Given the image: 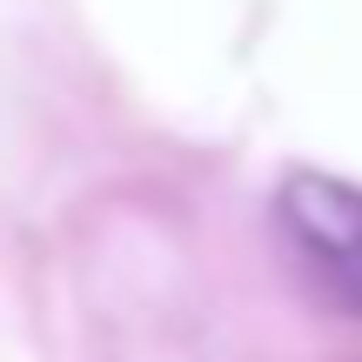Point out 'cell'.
<instances>
[{"mask_svg":"<svg viewBox=\"0 0 362 362\" xmlns=\"http://www.w3.org/2000/svg\"><path fill=\"white\" fill-rule=\"evenodd\" d=\"M275 221H282L288 248L302 255L309 282L336 309L362 315V188L356 181L296 168L275 194Z\"/></svg>","mask_w":362,"mask_h":362,"instance_id":"1","label":"cell"}]
</instances>
